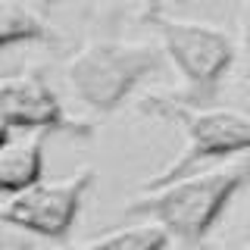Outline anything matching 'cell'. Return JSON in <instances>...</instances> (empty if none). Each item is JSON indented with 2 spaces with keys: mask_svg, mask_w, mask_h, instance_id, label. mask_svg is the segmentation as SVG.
Segmentation results:
<instances>
[{
  "mask_svg": "<svg viewBox=\"0 0 250 250\" xmlns=\"http://www.w3.org/2000/svg\"><path fill=\"white\" fill-rule=\"evenodd\" d=\"M169 244H175V238L169 234L166 225L153 222V219L131 225H113V229L84 241V247H109V250H160Z\"/></svg>",
  "mask_w": 250,
  "mask_h": 250,
  "instance_id": "8",
  "label": "cell"
},
{
  "mask_svg": "<svg viewBox=\"0 0 250 250\" xmlns=\"http://www.w3.org/2000/svg\"><path fill=\"white\" fill-rule=\"evenodd\" d=\"M0 41L10 50L16 44H35V41H53V35L47 31V25L38 16H31L28 10L6 3L3 10V22H0Z\"/></svg>",
  "mask_w": 250,
  "mask_h": 250,
  "instance_id": "9",
  "label": "cell"
},
{
  "mask_svg": "<svg viewBox=\"0 0 250 250\" xmlns=\"http://www.w3.org/2000/svg\"><path fill=\"white\" fill-rule=\"evenodd\" d=\"M94 188V169H82L62 182H38L13 194L0 207V222L10 229L38 234L44 241H69L84 197Z\"/></svg>",
  "mask_w": 250,
  "mask_h": 250,
  "instance_id": "5",
  "label": "cell"
},
{
  "mask_svg": "<svg viewBox=\"0 0 250 250\" xmlns=\"http://www.w3.org/2000/svg\"><path fill=\"white\" fill-rule=\"evenodd\" d=\"M44 131H6L0 128V194L25 191L44 182Z\"/></svg>",
  "mask_w": 250,
  "mask_h": 250,
  "instance_id": "7",
  "label": "cell"
},
{
  "mask_svg": "<svg viewBox=\"0 0 250 250\" xmlns=\"http://www.w3.org/2000/svg\"><path fill=\"white\" fill-rule=\"evenodd\" d=\"M150 25L160 31L163 50L185 78V91L172 94V100L191 106L213 104L225 75L234 66V57H238L234 41L213 25L172 19V16H163L160 10L150 13Z\"/></svg>",
  "mask_w": 250,
  "mask_h": 250,
  "instance_id": "4",
  "label": "cell"
},
{
  "mask_svg": "<svg viewBox=\"0 0 250 250\" xmlns=\"http://www.w3.org/2000/svg\"><path fill=\"white\" fill-rule=\"evenodd\" d=\"M163 53L147 41H91L66 62L69 88L94 116H109L163 69Z\"/></svg>",
  "mask_w": 250,
  "mask_h": 250,
  "instance_id": "3",
  "label": "cell"
},
{
  "mask_svg": "<svg viewBox=\"0 0 250 250\" xmlns=\"http://www.w3.org/2000/svg\"><path fill=\"white\" fill-rule=\"evenodd\" d=\"M241 47H244V60H247V75H250V6L241 22Z\"/></svg>",
  "mask_w": 250,
  "mask_h": 250,
  "instance_id": "10",
  "label": "cell"
},
{
  "mask_svg": "<svg viewBox=\"0 0 250 250\" xmlns=\"http://www.w3.org/2000/svg\"><path fill=\"white\" fill-rule=\"evenodd\" d=\"M47 3H57V0H47Z\"/></svg>",
  "mask_w": 250,
  "mask_h": 250,
  "instance_id": "11",
  "label": "cell"
},
{
  "mask_svg": "<svg viewBox=\"0 0 250 250\" xmlns=\"http://www.w3.org/2000/svg\"><path fill=\"white\" fill-rule=\"evenodd\" d=\"M247 182L250 160H238L231 166L197 172V175L188 172L169 185L144 191L135 203L125 207L122 216L153 219V222L166 225L178 244H203Z\"/></svg>",
  "mask_w": 250,
  "mask_h": 250,
  "instance_id": "1",
  "label": "cell"
},
{
  "mask_svg": "<svg viewBox=\"0 0 250 250\" xmlns=\"http://www.w3.org/2000/svg\"><path fill=\"white\" fill-rule=\"evenodd\" d=\"M0 113L6 131H44V135L91 138L94 125L72 119L41 72L6 75L0 82Z\"/></svg>",
  "mask_w": 250,
  "mask_h": 250,
  "instance_id": "6",
  "label": "cell"
},
{
  "mask_svg": "<svg viewBox=\"0 0 250 250\" xmlns=\"http://www.w3.org/2000/svg\"><path fill=\"white\" fill-rule=\"evenodd\" d=\"M141 113L156 116V119L175 122L185 128L188 147L182 150L178 160H172L166 169H160L153 178L144 182V191L160 185H169L175 178L194 172L203 163H216V160H229V156L250 153V116L238 113V109H225V106H191V104H178L172 97H150L141 104Z\"/></svg>",
  "mask_w": 250,
  "mask_h": 250,
  "instance_id": "2",
  "label": "cell"
}]
</instances>
